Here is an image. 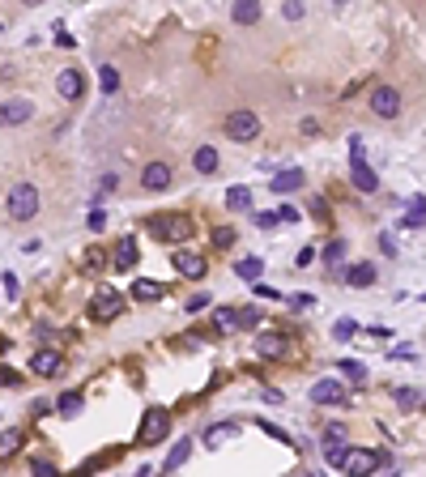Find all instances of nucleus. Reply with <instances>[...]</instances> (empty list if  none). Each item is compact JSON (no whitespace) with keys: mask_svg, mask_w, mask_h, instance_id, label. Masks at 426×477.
<instances>
[{"mask_svg":"<svg viewBox=\"0 0 426 477\" xmlns=\"http://www.w3.org/2000/svg\"><path fill=\"white\" fill-rule=\"evenodd\" d=\"M349 179H354L358 192H375L380 188V175L367 166V149H362V137H349Z\"/></svg>","mask_w":426,"mask_h":477,"instance_id":"obj_1","label":"nucleus"},{"mask_svg":"<svg viewBox=\"0 0 426 477\" xmlns=\"http://www.w3.org/2000/svg\"><path fill=\"white\" fill-rule=\"evenodd\" d=\"M5 209H9L13 222H30V217L39 213V188H35V184H13Z\"/></svg>","mask_w":426,"mask_h":477,"instance_id":"obj_2","label":"nucleus"},{"mask_svg":"<svg viewBox=\"0 0 426 477\" xmlns=\"http://www.w3.org/2000/svg\"><path fill=\"white\" fill-rule=\"evenodd\" d=\"M171 435V413L166 409H145V418H141V426H137V443L141 447H149V443H162Z\"/></svg>","mask_w":426,"mask_h":477,"instance_id":"obj_3","label":"nucleus"},{"mask_svg":"<svg viewBox=\"0 0 426 477\" xmlns=\"http://www.w3.org/2000/svg\"><path fill=\"white\" fill-rule=\"evenodd\" d=\"M226 137H235V141H256V137H260V115L247 111V107L231 111V115H226Z\"/></svg>","mask_w":426,"mask_h":477,"instance_id":"obj_4","label":"nucleus"},{"mask_svg":"<svg viewBox=\"0 0 426 477\" xmlns=\"http://www.w3.org/2000/svg\"><path fill=\"white\" fill-rule=\"evenodd\" d=\"M380 465H384L380 451H371V447H349V451H345L341 473H349V477H367V473H375Z\"/></svg>","mask_w":426,"mask_h":477,"instance_id":"obj_5","label":"nucleus"},{"mask_svg":"<svg viewBox=\"0 0 426 477\" xmlns=\"http://www.w3.org/2000/svg\"><path fill=\"white\" fill-rule=\"evenodd\" d=\"M149 231H154L158 239H166V243H188L192 239V222L180 217V213H175V217H154V222H149Z\"/></svg>","mask_w":426,"mask_h":477,"instance_id":"obj_6","label":"nucleus"},{"mask_svg":"<svg viewBox=\"0 0 426 477\" xmlns=\"http://www.w3.org/2000/svg\"><path fill=\"white\" fill-rule=\"evenodd\" d=\"M371 111L380 115V119H396V111H400V90H396V86H375V90H371Z\"/></svg>","mask_w":426,"mask_h":477,"instance_id":"obj_7","label":"nucleus"},{"mask_svg":"<svg viewBox=\"0 0 426 477\" xmlns=\"http://www.w3.org/2000/svg\"><path fill=\"white\" fill-rule=\"evenodd\" d=\"M171 264H175V273L180 278H205V256H196V252H184V247H175L171 252Z\"/></svg>","mask_w":426,"mask_h":477,"instance_id":"obj_8","label":"nucleus"},{"mask_svg":"<svg viewBox=\"0 0 426 477\" xmlns=\"http://www.w3.org/2000/svg\"><path fill=\"white\" fill-rule=\"evenodd\" d=\"M119 307H124V303H119V294H115L111 286H103V290H98V294L90 298V311H94L98 320H115V315H119Z\"/></svg>","mask_w":426,"mask_h":477,"instance_id":"obj_9","label":"nucleus"},{"mask_svg":"<svg viewBox=\"0 0 426 477\" xmlns=\"http://www.w3.org/2000/svg\"><path fill=\"white\" fill-rule=\"evenodd\" d=\"M35 115V107L26 103V98H9V103H0V124L5 128H17V124H26Z\"/></svg>","mask_w":426,"mask_h":477,"instance_id":"obj_10","label":"nucleus"},{"mask_svg":"<svg viewBox=\"0 0 426 477\" xmlns=\"http://www.w3.org/2000/svg\"><path fill=\"white\" fill-rule=\"evenodd\" d=\"M141 188H145V192H166V188H171V166H166V162H149V166L141 171Z\"/></svg>","mask_w":426,"mask_h":477,"instance_id":"obj_11","label":"nucleus"},{"mask_svg":"<svg viewBox=\"0 0 426 477\" xmlns=\"http://www.w3.org/2000/svg\"><path fill=\"white\" fill-rule=\"evenodd\" d=\"M311 400H316V405H345V388L337 380H320L311 388Z\"/></svg>","mask_w":426,"mask_h":477,"instance_id":"obj_12","label":"nucleus"},{"mask_svg":"<svg viewBox=\"0 0 426 477\" xmlns=\"http://www.w3.org/2000/svg\"><path fill=\"white\" fill-rule=\"evenodd\" d=\"M60 367H64L60 349H39V354H30V371H35V375H56Z\"/></svg>","mask_w":426,"mask_h":477,"instance_id":"obj_13","label":"nucleus"},{"mask_svg":"<svg viewBox=\"0 0 426 477\" xmlns=\"http://www.w3.org/2000/svg\"><path fill=\"white\" fill-rule=\"evenodd\" d=\"M56 90H60V98H68V103H72V98H81V90H86L81 72L77 68H64L60 77H56Z\"/></svg>","mask_w":426,"mask_h":477,"instance_id":"obj_14","label":"nucleus"},{"mask_svg":"<svg viewBox=\"0 0 426 477\" xmlns=\"http://www.w3.org/2000/svg\"><path fill=\"white\" fill-rule=\"evenodd\" d=\"M256 354H260V358H282V354H286V337L260 333V337H256Z\"/></svg>","mask_w":426,"mask_h":477,"instance_id":"obj_15","label":"nucleus"},{"mask_svg":"<svg viewBox=\"0 0 426 477\" xmlns=\"http://www.w3.org/2000/svg\"><path fill=\"white\" fill-rule=\"evenodd\" d=\"M307 184V175L298 171V166H290V171H282V175H273V192H298Z\"/></svg>","mask_w":426,"mask_h":477,"instance_id":"obj_16","label":"nucleus"},{"mask_svg":"<svg viewBox=\"0 0 426 477\" xmlns=\"http://www.w3.org/2000/svg\"><path fill=\"white\" fill-rule=\"evenodd\" d=\"M162 294H166V286H162V282H145V278H137V282H133V298H137V303H158Z\"/></svg>","mask_w":426,"mask_h":477,"instance_id":"obj_17","label":"nucleus"},{"mask_svg":"<svg viewBox=\"0 0 426 477\" xmlns=\"http://www.w3.org/2000/svg\"><path fill=\"white\" fill-rule=\"evenodd\" d=\"M239 435V422H217V426H209L205 431V447H222L226 439H235Z\"/></svg>","mask_w":426,"mask_h":477,"instance_id":"obj_18","label":"nucleus"},{"mask_svg":"<svg viewBox=\"0 0 426 477\" xmlns=\"http://www.w3.org/2000/svg\"><path fill=\"white\" fill-rule=\"evenodd\" d=\"M231 17L239 21V26H256V21H260V5H256V0H239V5L231 9Z\"/></svg>","mask_w":426,"mask_h":477,"instance_id":"obj_19","label":"nucleus"},{"mask_svg":"<svg viewBox=\"0 0 426 477\" xmlns=\"http://www.w3.org/2000/svg\"><path fill=\"white\" fill-rule=\"evenodd\" d=\"M400 226H409V231L426 226V196H414V200H409V213L400 217Z\"/></svg>","mask_w":426,"mask_h":477,"instance_id":"obj_20","label":"nucleus"},{"mask_svg":"<svg viewBox=\"0 0 426 477\" xmlns=\"http://www.w3.org/2000/svg\"><path fill=\"white\" fill-rule=\"evenodd\" d=\"M192 166L200 171V175H209V171H217V149L213 145H200L196 154H192Z\"/></svg>","mask_w":426,"mask_h":477,"instance_id":"obj_21","label":"nucleus"},{"mask_svg":"<svg viewBox=\"0 0 426 477\" xmlns=\"http://www.w3.org/2000/svg\"><path fill=\"white\" fill-rule=\"evenodd\" d=\"M137 264V239H119L115 247V269H133Z\"/></svg>","mask_w":426,"mask_h":477,"instance_id":"obj_22","label":"nucleus"},{"mask_svg":"<svg viewBox=\"0 0 426 477\" xmlns=\"http://www.w3.org/2000/svg\"><path fill=\"white\" fill-rule=\"evenodd\" d=\"M188 451H192V439H180V443H175V451H171V456H166V465H162V473L171 477L175 469H180V465L188 460Z\"/></svg>","mask_w":426,"mask_h":477,"instance_id":"obj_23","label":"nucleus"},{"mask_svg":"<svg viewBox=\"0 0 426 477\" xmlns=\"http://www.w3.org/2000/svg\"><path fill=\"white\" fill-rule=\"evenodd\" d=\"M213 324H217V333H235V329H243V311H217Z\"/></svg>","mask_w":426,"mask_h":477,"instance_id":"obj_24","label":"nucleus"},{"mask_svg":"<svg viewBox=\"0 0 426 477\" xmlns=\"http://www.w3.org/2000/svg\"><path fill=\"white\" fill-rule=\"evenodd\" d=\"M375 282V264H354V269H349V286H371Z\"/></svg>","mask_w":426,"mask_h":477,"instance_id":"obj_25","label":"nucleus"},{"mask_svg":"<svg viewBox=\"0 0 426 477\" xmlns=\"http://www.w3.org/2000/svg\"><path fill=\"white\" fill-rule=\"evenodd\" d=\"M260 273H264V260H260V256H243V260H239V278L252 282V278H260Z\"/></svg>","mask_w":426,"mask_h":477,"instance_id":"obj_26","label":"nucleus"},{"mask_svg":"<svg viewBox=\"0 0 426 477\" xmlns=\"http://www.w3.org/2000/svg\"><path fill=\"white\" fill-rule=\"evenodd\" d=\"M56 409H60L64 418H72V413H81V392H64V396L56 400Z\"/></svg>","mask_w":426,"mask_h":477,"instance_id":"obj_27","label":"nucleus"},{"mask_svg":"<svg viewBox=\"0 0 426 477\" xmlns=\"http://www.w3.org/2000/svg\"><path fill=\"white\" fill-rule=\"evenodd\" d=\"M17 447H21V431H5L0 435V460H9Z\"/></svg>","mask_w":426,"mask_h":477,"instance_id":"obj_28","label":"nucleus"},{"mask_svg":"<svg viewBox=\"0 0 426 477\" xmlns=\"http://www.w3.org/2000/svg\"><path fill=\"white\" fill-rule=\"evenodd\" d=\"M226 205L231 209H252V192H247V188H231L226 192Z\"/></svg>","mask_w":426,"mask_h":477,"instance_id":"obj_29","label":"nucleus"},{"mask_svg":"<svg viewBox=\"0 0 426 477\" xmlns=\"http://www.w3.org/2000/svg\"><path fill=\"white\" fill-rule=\"evenodd\" d=\"M98 86H103V94H115V90H119V72L107 64L103 72H98Z\"/></svg>","mask_w":426,"mask_h":477,"instance_id":"obj_30","label":"nucleus"},{"mask_svg":"<svg viewBox=\"0 0 426 477\" xmlns=\"http://www.w3.org/2000/svg\"><path fill=\"white\" fill-rule=\"evenodd\" d=\"M354 333H358V324H354V320H337V324H333V337H337V341H349Z\"/></svg>","mask_w":426,"mask_h":477,"instance_id":"obj_31","label":"nucleus"},{"mask_svg":"<svg viewBox=\"0 0 426 477\" xmlns=\"http://www.w3.org/2000/svg\"><path fill=\"white\" fill-rule=\"evenodd\" d=\"M329 447H345V431L341 426H329V431H324V451Z\"/></svg>","mask_w":426,"mask_h":477,"instance_id":"obj_32","label":"nucleus"},{"mask_svg":"<svg viewBox=\"0 0 426 477\" xmlns=\"http://www.w3.org/2000/svg\"><path fill=\"white\" fill-rule=\"evenodd\" d=\"M392 396H396V405H400V409H414V405H418V392H414V388H396Z\"/></svg>","mask_w":426,"mask_h":477,"instance_id":"obj_33","label":"nucleus"},{"mask_svg":"<svg viewBox=\"0 0 426 477\" xmlns=\"http://www.w3.org/2000/svg\"><path fill=\"white\" fill-rule=\"evenodd\" d=\"M341 256H345V243H341V239L324 247V260H329V264H341Z\"/></svg>","mask_w":426,"mask_h":477,"instance_id":"obj_34","label":"nucleus"},{"mask_svg":"<svg viewBox=\"0 0 426 477\" xmlns=\"http://www.w3.org/2000/svg\"><path fill=\"white\" fill-rule=\"evenodd\" d=\"M341 375H349V380H362V375H367V367H362V362H349V358H345V362H341Z\"/></svg>","mask_w":426,"mask_h":477,"instance_id":"obj_35","label":"nucleus"},{"mask_svg":"<svg viewBox=\"0 0 426 477\" xmlns=\"http://www.w3.org/2000/svg\"><path fill=\"white\" fill-rule=\"evenodd\" d=\"M213 239H217V247H231L235 231H231V226H217V231H213Z\"/></svg>","mask_w":426,"mask_h":477,"instance_id":"obj_36","label":"nucleus"},{"mask_svg":"<svg viewBox=\"0 0 426 477\" xmlns=\"http://www.w3.org/2000/svg\"><path fill=\"white\" fill-rule=\"evenodd\" d=\"M209 307V294H196V298H188V311L196 315V311H205Z\"/></svg>","mask_w":426,"mask_h":477,"instance_id":"obj_37","label":"nucleus"},{"mask_svg":"<svg viewBox=\"0 0 426 477\" xmlns=\"http://www.w3.org/2000/svg\"><path fill=\"white\" fill-rule=\"evenodd\" d=\"M30 473H35V477H56V469L47 465V460H35V465H30Z\"/></svg>","mask_w":426,"mask_h":477,"instance_id":"obj_38","label":"nucleus"},{"mask_svg":"<svg viewBox=\"0 0 426 477\" xmlns=\"http://www.w3.org/2000/svg\"><path fill=\"white\" fill-rule=\"evenodd\" d=\"M311 260H316V247H303V252H298V256H294V264H298V269H307Z\"/></svg>","mask_w":426,"mask_h":477,"instance_id":"obj_39","label":"nucleus"},{"mask_svg":"<svg viewBox=\"0 0 426 477\" xmlns=\"http://www.w3.org/2000/svg\"><path fill=\"white\" fill-rule=\"evenodd\" d=\"M103 226H107V213L94 209V213H90V231H103Z\"/></svg>","mask_w":426,"mask_h":477,"instance_id":"obj_40","label":"nucleus"},{"mask_svg":"<svg viewBox=\"0 0 426 477\" xmlns=\"http://www.w3.org/2000/svg\"><path fill=\"white\" fill-rule=\"evenodd\" d=\"M286 17L298 21V17H303V5H298V0H290V5H286Z\"/></svg>","mask_w":426,"mask_h":477,"instance_id":"obj_41","label":"nucleus"},{"mask_svg":"<svg viewBox=\"0 0 426 477\" xmlns=\"http://www.w3.org/2000/svg\"><path fill=\"white\" fill-rule=\"evenodd\" d=\"M278 222H282L278 213H260V217H256V226H264V231H269V226H278Z\"/></svg>","mask_w":426,"mask_h":477,"instance_id":"obj_42","label":"nucleus"},{"mask_svg":"<svg viewBox=\"0 0 426 477\" xmlns=\"http://www.w3.org/2000/svg\"><path fill=\"white\" fill-rule=\"evenodd\" d=\"M0 384H5V388H17L21 380H17V375H13V371H0Z\"/></svg>","mask_w":426,"mask_h":477,"instance_id":"obj_43","label":"nucleus"},{"mask_svg":"<svg viewBox=\"0 0 426 477\" xmlns=\"http://www.w3.org/2000/svg\"><path fill=\"white\" fill-rule=\"evenodd\" d=\"M39 247H43L39 239H26V243H21V252H26V256H39Z\"/></svg>","mask_w":426,"mask_h":477,"instance_id":"obj_44","label":"nucleus"}]
</instances>
